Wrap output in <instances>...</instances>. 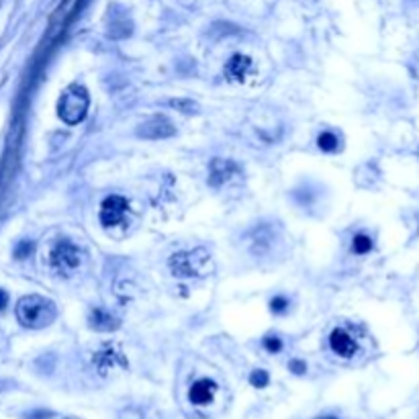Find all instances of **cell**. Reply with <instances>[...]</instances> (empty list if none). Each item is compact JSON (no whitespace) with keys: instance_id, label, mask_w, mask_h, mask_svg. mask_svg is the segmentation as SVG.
I'll return each instance as SVG.
<instances>
[{"instance_id":"cell-9","label":"cell","mask_w":419,"mask_h":419,"mask_svg":"<svg viewBox=\"0 0 419 419\" xmlns=\"http://www.w3.org/2000/svg\"><path fill=\"white\" fill-rule=\"evenodd\" d=\"M215 393H217V384L213 383V381H209V379H201V381H197V383L190 386L188 399H190L195 405H207V403L213 401Z\"/></svg>"},{"instance_id":"cell-2","label":"cell","mask_w":419,"mask_h":419,"mask_svg":"<svg viewBox=\"0 0 419 419\" xmlns=\"http://www.w3.org/2000/svg\"><path fill=\"white\" fill-rule=\"evenodd\" d=\"M88 106H90L88 90L80 84H70L58 101V115L64 123L78 125L86 119Z\"/></svg>"},{"instance_id":"cell-3","label":"cell","mask_w":419,"mask_h":419,"mask_svg":"<svg viewBox=\"0 0 419 419\" xmlns=\"http://www.w3.org/2000/svg\"><path fill=\"white\" fill-rule=\"evenodd\" d=\"M211 254L205 247H197L192 252H180L170 258V270L178 279L205 277L209 268Z\"/></svg>"},{"instance_id":"cell-5","label":"cell","mask_w":419,"mask_h":419,"mask_svg":"<svg viewBox=\"0 0 419 419\" xmlns=\"http://www.w3.org/2000/svg\"><path fill=\"white\" fill-rule=\"evenodd\" d=\"M176 133L174 123L166 117H151L145 123H141L138 135L143 140H166Z\"/></svg>"},{"instance_id":"cell-1","label":"cell","mask_w":419,"mask_h":419,"mask_svg":"<svg viewBox=\"0 0 419 419\" xmlns=\"http://www.w3.org/2000/svg\"><path fill=\"white\" fill-rule=\"evenodd\" d=\"M56 315H58L56 305L39 295H27L17 303V319L21 321V325L29 329L47 327L49 323H54Z\"/></svg>"},{"instance_id":"cell-7","label":"cell","mask_w":419,"mask_h":419,"mask_svg":"<svg viewBox=\"0 0 419 419\" xmlns=\"http://www.w3.org/2000/svg\"><path fill=\"white\" fill-rule=\"evenodd\" d=\"M236 172H240V166L236 164V162H231V160H221V158H215L213 162H211V176H209V182L213 186H219V184H223V182H227L231 176L236 174Z\"/></svg>"},{"instance_id":"cell-20","label":"cell","mask_w":419,"mask_h":419,"mask_svg":"<svg viewBox=\"0 0 419 419\" xmlns=\"http://www.w3.org/2000/svg\"><path fill=\"white\" fill-rule=\"evenodd\" d=\"M6 303H8V295L4 290H0V311L6 307Z\"/></svg>"},{"instance_id":"cell-19","label":"cell","mask_w":419,"mask_h":419,"mask_svg":"<svg viewBox=\"0 0 419 419\" xmlns=\"http://www.w3.org/2000/svg\"><path fill=\"white\" fill-rule=\"evenodd\" d=\"M31 249H33V245L29 244V242H23V244L17 247V258H25Z\"/></svg>"},{"instance_id":"cell-4","label":"cell","mask_w":419,"mask_h":419,"mask_svg":"<svg viewBox=\"0 0 419 419\" xmlns=\"http://www.w3.org/2000/svg\"><path fill=\"white\" fill-rule=\"evenodd\" d=\"M80 262H82V252L74 244H70L68 240L60 242L51 249V266L66 277H70L72 272L80 266Z\"/></svg>"},{"instance_id":"cell-12","label":"cell","mask_w":419,"mask_h":419,"mask_svg":"<svg viewBox=\"0 0 419 419\" xmlns=\"http://www.w3.org/2000/svg\"><path fill=\"white\" fill-rule=\"evenodd\" d=\"M319 147L323 149V151H336L338 147H340V140L336 138V133H331V131H323L321 135H319Z\"/></svg>"},{"instance_id":"cell-14","label":"cell","mask_w":419,"mask_h":419,"mask_svg":"<svg viewBox=\"0 0 419 419\" xmlns=\"http://www.w3.org/2000/svg\"><path fill=\"white\" fill-rule=\"evenodd\" d=\"M268 372L266 370H254L252 375H249V383L254 384V386H258V388H264L266 384H268Z\"/></svg>"},{"instance_id":"cell-8","label":"cell","mask_w":419,"mask_h":419,"mask_svg":"<svg viewBox=\"0 0 419 419\" xmlns=\"http://www.w3.org/2000/svg\"><path fill=\"white\" fill-rule=\"evenodd\" d=\"M329 346L331 350L338 354V356H342V358H350V356H354L356 354V342L352 340V336H350L348 331H344V329H334L331 331V336H329Z\"/></svg>"},{"instance_id":"cell-10","label":"cell","mask_w":419,"mask_h":419,"mask_svg":"<svg viewBox=\"0 0 419 419\" xmlns=\"http://www.w3.org/2000/svg\"><path fill=\"white\" fill-rule=\"evenodd\" d=\"M249 68H252V60H249L247 56L238 54V56H233V58L225 64V76H227L229 80L242 82L245 76H247Z\"/></svg>"},{"instance_id":"cell-15","label":"cell","mask_w":419,"mask_h":419,"mask_svg":"<svg viewBox=\"0 0 419 419\" xmlns=\"http://www.w3.org/2000/svg\"><path fill=\"white\" fill-rule=\"evenodd\" d=\"M170 106H174V108L182 110V113H197V110H199V105H197V103H192V101H182V99L170 101Z\"/></svg>"},{"instance_id":"cell-13","label":"cell","mask_w":419,"mask_h":419,"mask_svg":"<svg viewBox=\"0 0 419 419\" xmlns=\"http://www.w3.org/2000/svg\"><path fill=\"white\" fill-rule=\"evenodd\" d=\"M352 249H354V254H368L372 249V240L364 233H358L352 242Z\"/></svg>"},{"instance_id":"cell-11","label":"cell","mask_w":419,"mask_h":419,"mask_svg":"<svg viewBox=\"0 0 419 419\" xmlns=\"http://www.w3.org/2000/svg\"><path fill=\"white\" fill-rule=\"evenodd\" d=\"M88 321H90V327L97 329V331H113V329L119 327V321L110 313L103 311V309H95V311L90 313V319H88Z\"/></svg>"},{"instance_id":"cell-18","label":"cell","mask_w":419,"mask_h":419,"mask_svg":"<svg viewBox=\"0 0 419 419\" xmlns=\"http://www.w3.org/2000/svg\"><path fill=\"white\" fill-rule=\"evenodd\" d=\"M288 368H290L295 375H303V372H307V366H305L301 360H293V362L288 364Z\"/></svg>"},{"instance_id":"cell-6","label":"cell","mask_w":419,"mask_h":419,"mask_svg":"<svg viewBox=\"0 0 419 419\" xmlns=\"http://www.w3.org/2000/svg\"><path fill=\"white\" fill-rule=\"evenodd\" d=\"M127 207H129V205H127V201H125L123 197H119V195L106 197L105 201H103V205H101V223H103L105 227L121 223L123 217H125Z\"/></svg>"},{"instance_id":"cell-16","label":"cell","mask_w":419,"mask_h":419,"mask_svg":"<svg viewBox=\"0 0 419 419\" xmlns=\"http://www.w3.org/2000/svg\"><path fill=\"white\" fill-rule=\"evenodd\" d=\"M270 307H272V311H274V313H282V311L288 307V301H286L284 297H274V299H272V303H270Z\"/></svg>"},{"instance_id":"cell-17","label":"cell","mask_w":419,"mask_h":419,"mask_svg":"<svg viewBox=\"0 0 419 419\" xmlns=\"http://www.w3.org/2000/svg\"><path fill=\"white\" fill-rule=\"evenodd\" d=\"M264 348L268 350V352H280L282 344H280L279 338H272V336H268V338L264 340Z\"/></svg>"},{"instance_id":"cell-21","label":"cell","mask_w":419,"mask_h":419,"mask_svg":"<svg viewBox=\"0 0 419 419\" xmlns=\"http://www.w3.org/2000/svg\"><path fill=\"white\" fill-rule=\"evenodd\" d=\"M319 419H338V418H334V416H325V418H319Z\"/></svg>"}]
</instances>
